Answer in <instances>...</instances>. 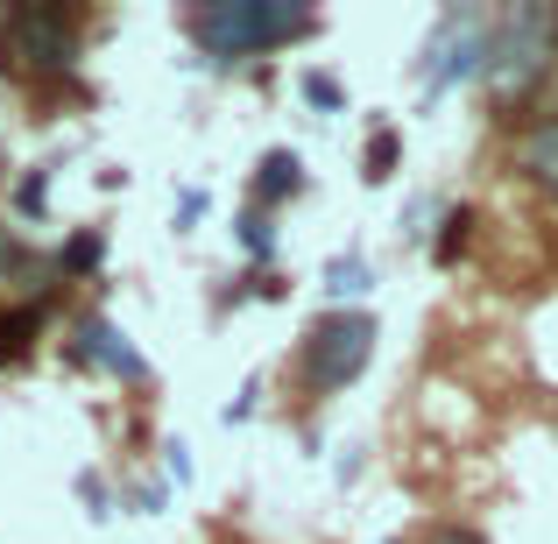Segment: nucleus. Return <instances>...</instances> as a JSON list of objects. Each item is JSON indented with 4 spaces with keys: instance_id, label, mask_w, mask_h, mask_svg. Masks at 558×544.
I'll return each mask as SVG.
<instances>
[{
    "instance_id": "1",
    "label": "nucleus",
    "mask_w": 558,
    "mask_h": 544,
    "mask_svg": "<svg viewBox=\"0 0 558 544\" xmlns=\"http://www.w3.org/2000/svg\"><path fill=\"white\" fill-rule=\"evenodd\" d=\"M312 28H318V14L283 8V0H205V8H191V43H198L205 57H219V64L262 57V50H276V43L312 36Z\"/></svg>"
},
{
    "instance_id": "2",
    "label": "nucleus",
    "mask_w": 558,
    "mask_h": 544,
    "mask_svg": "<svg viewBox=\"0 0 558 544\" xmlns=\"http://www.w3.org/2000/svg\"><path fill=\"white\" fill-rule=\"evenodd\" d=\"M551 57H558V14L537 8V0H523V8L495 14V28H488V64H481V78H488L502 99H517V93H531V85L551 71Z\"/></svg>"
},
{
    "instance_id": "3",
    "label": "nucleus",
    "mask_w": 558,
    "mask_h": 544,
    "mask_svg": "<svg viewBox=\"0 0 558 544\" xmlns=\"http://www.w3.org/2000/svg\"><path fill=\"white\" fill-rule=\"evenodd\" d=\"M375 361V318L368 312H326L298 347V375L312 396H332Z\"/></svg>"
},
{
    "instance_id": "4",
    "label": "nucleus",
    "mask_w": 558,
    "mask_h": 544,
    "mask_svg": "<svg viewBox=\"0 0 558 544\" xmlns=\"http://www.w3.org/2000/svg\"><path fill=\"white\" fill-rule=\"evenodd\" d=\"M488 28H495V14H481V8H446L438 14L432 43H424V64H417L424 93L438 99L460 78H481V64H488Z\"/></svg>"
},
{
    "instance_id": "5",
    "label": "nucleus",
    "mask_w": 558,
    "mask_h": 544,
    "mask_svg": "<svg viewBox=\"0 0 558 544\" xmlns=\"http://www.w3.org/2000/svg\"><path fill=\"white\" fill-rule=\"evenodd\" d=\"M0 50L22 71H71L78 64V14L71 8H8Z\"/></svg>"
},
{
    "instance_id": "6",
    "label": "nucleus",
    "mask_w": 558,
    "mask_h": 544,
    "mask_svg": "<svg viewBox=\"0 0 558 544\" xmlns=\"http://www.w3.org/2000/svg\"><path fill=\"white\" fill-rule=\"evenodd\" d=\"M50 276H57L50 255H36L28 241H14V233L0 227V312H8V298H14V312H43Z\"/></svg>"
},
{
    "instance_id": "7",
    "label": "nucleus",
    "mask_w": 558,
    "mask_h": 544,
    "mask_svg": "<svg viewBox=\"0 0 558 544\" xmlns=\"http://www.w3.org/2000/svg\"><path fill=\"white\" fill-rule=\"evenodd\" d=\"M71 361L78 367H107V375H121V382H149V361L128 347V333L113 326V318H85L78 340H71Z\"/></svg>"
},
{
    "instance_id": "8",
    "label": "nucleus",
    "mask_w": 558,
    "mask_h": 544,
    "mask_svg": "<svg viewBox=\"0 0 558 544\" xmlns=\"http://www.w3.org/2000/svg\"><path fill=\"white\" fill-rule=\"evenodd\" d=\"M517 170L558 205V113H551V121H531V128H523V142H517Z\"/></svg>"
},
{
    "instance_id": "9",
    "label": "nucleus",
    "mask_w": 558,
    "mask_h": 544,
    "mask_svg": "<svg viewBox=\"0 0 558 544\" xmlns=\"http://www.w3.org/2000/svg\"><path fill=\"white\" fill-rule=\"evenodd\" d=\"M298 191H304V164L290 149H269V156H262V178H255V213H262V205L298 198Z\"/></svg>"
},
{
    "instance_id": "10",
    "label": "nucleus",
    "mask_w": 558,
    "mask_h": 544,
    "mask_svg": "<svg viewBox=\"0 0 558 544\" xmlns=\"http://www.w3.org/2000/svg\"><path fill=\"white\" fill-rule=\"evenodd\" d=\"M396 149H403V142H396V128H381V135L368 142V170H361V178H368V184L396 178Z\"/></svg>"
},
{
    "instance_id": "11",
    "label": "nucleus",
    "mask_w": 558,
    "mask_h": 544,
    "mask_svg": "<svg viewBox=\"0 0 558 544\" xmlns=\"http://www.w3.org/2000/svg\"><path fill=\"white\" fill-rule=\"evenodd\" d=\"M326 290H332V298H361V290H368V262H354V255L332 262V269H326Z\"/></svg>"
},
{
    "instance_id": "12",
    "label": "nucleus",
    "mask_w": 558,
    "mask_h": 544,
    "mask_svg": "<svg viewBox=\"0 0 558 544\" xmlns=\"http://www.w3.org/2000/svg\"><path fill=\"white\" fill-rule=\"evenodd\" d=\"M93 262H99V233H78V241H71L64 255H57V269L78 276V269H93Z\"/></svg>"
},
{
    "instance_id": "13",
    "label": "nucleus",
    "mask_w": 558,
    "mask_h": 544,
    "mask_svg": "<svg viewBox=\"0 0 558 544\" xmlns=\"http://www.w3.org/2000/svg\"><path fill=\"white\" fill-rule=\"evenodd\" d=\"M466 227H474V213H466V205H460V213H446V233H438V262H452V255L466 247Z\"/></svg>"
},
{
    "instance_id": "14",
    "label": "nucleus",
    "mask_w": 558,
    "mask_h": 544,
    "mask_svg": "<svg viewBox=\"0 0 558 544\" xmlns=\"http://www.w3.org/2000/svg\"><path fill=\"white\" fill-rule=\"evenodd\" d=\"M241 241H247V247H255V255H269V247H276V233H269V219H262V213H247V219H241Z\"/></svg>"
},
{
    "instance_id": "15",
    "label": "nucleus",
    "mask_w": 558,
    "mask_h": 544,
    "mask_svg": "<svg viewBox=\"0 0 558 544\" xmlns=\"http://www.w3.org/2000/svg\"><path fill=\"white\" fill-rule=\"evenodd\" d=\"M304 99H312V107H340V85H332V78H318V71H312V78H304Z\"/></svg>"
},
{
    "instance_id": "16",
    "label": "nucleus",
    "mask_w": 558,
    "mask_h": 544,
    "mask_svg": "<svg viewBox=\"0 0 558 544\" xmlns=\"http://www.w3.org/2000/svg\"><path fill=\"white\" fill-rule=\"evenodd\" d=\"M424 544H488V537H474V531H460V523H446V531H432Z\"/></svg>"
},
{
    "instance_id": "17",
    "label": "nucleus",
    "mask_w": 558,
    "mask_h": 544,
    "mask_svg": "<svg viewBox=\"0 0 558 544\" xmlns=\"http://www.w3.org/2000/svg\"><path fill=\"white\" fill-rule=\"evenodd\" d=\"M14 205H22V213H36V205H43V170H36L22 191H14Z\"/></svg>"
}]
</instances>
